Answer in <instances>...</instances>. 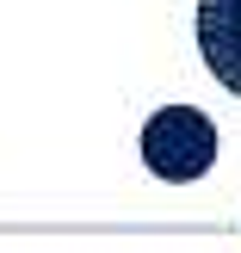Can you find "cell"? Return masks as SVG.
I'll return each mask as SVG.
<instances>
[{
	"label": "cell",
	"mask_w": 241,
	"mask_h": 253,
	"mask_svg": "<svg viewBox=\"0 0 241 253\" xmlns=\"http://www.w3.org/2000/svg\"><path fill=\"white\" fill-rule=\"evenodd\" d=\"M198 56L241 99V0H198Z\"/></svg>",
	"instance_id": "2"
},
{
	"label": "cell",
	"mask_w": 241,
	"mask_h": 253,
	"mask_svg": "<svg viewBox=\"0 0 241 253\" xmlns=\"http://www.w3.org/2000/svg\"><path fill=\"white\" fill-rule=\"evenodd\" d=\"M136 148H143V167L155 173V179L167 185H192L204 179L210 167H217V124H210V111L198 105H161L143 118V136H136Z\"/></svg>",
	"instance_id": "1"
}]
</instances>
